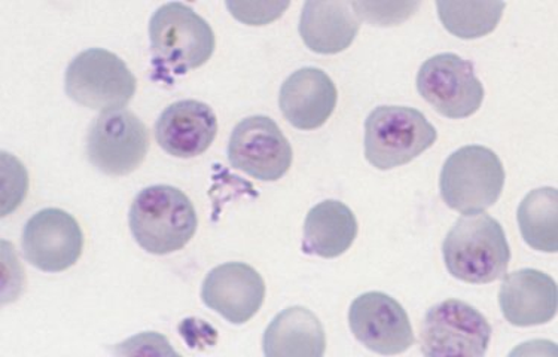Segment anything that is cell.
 I'll return each instance as SVG.
<instances>
[{"label": "cell", "mask_w": 558, "mask_h": 357, "mask_svg": "<svg viewBox=\"0 0 558 357\" xmlns=\"http://www.w3.org/2000/svg\"><path fill=\"white\" fill-rule=\"evenodd\" d=\"M155 72L169 81L209 62L216 47L210 24L181 2L158 8L149 23Z\"/></svg>", "instance_id": "cell-1"}, {"label": "cell", "mask_w": 558, "mask_h": 357, "mask_svg": "<svg viewBox=\"0 0 558 357\" xmlns=\"http://www.w3.org/2000/svg\"><path fill=\"white\" fill-rule=\"evenodd\" d=\"M442 255L448 273L472 285L502 279L511 259L502 225L484 212L454 223L444 241Z\"/></svg>", "instance_id": "cell-2"}, {"label": "cell", "mask_w": 558, "mask_h": 357, "mask_svg": "<svg viewBox=\"0 0 558 357\" xmlns=\"http://www.w3.org/2000/svg\"><path fill=\"white\" fill-rule=\"evenodd\" d=\"M129 223L142 249L153 255H169L189 245L197 231L198 219L185 193L170 185H154L134 198Z\"/></svg>", "instance_id": "cell-3"}, {"label": "cell", "mask_w": 558, "mask_h": 357, "mask_svg": "<svg viewBox=\"0 0 558 357\" xmlns=\"http://www.w3.org/2000/svg\"><path fill=\"white\" fill-rule=\"evenodd\" d=\"M437 137L417 109L378 107L365 121V157L378 170L401 168L432 148Z\"/></svg>", "instance_id": "cell-4"}, {"label": "cell", "mask_w": 558, "mask_h": 357, "mask_svg": "<svg viewBox=\"0 0 558 357\" xmlns=\"http://www.w3.org/2000/svg\"><path fill=\"white\" fill-rule=\"evenodd\" d=\"M502 161L484 146H464L451 153L444 164L439 188L450 209L464 214L483 213L502 194Z\"/></svg>", "instance_id": "cell-5"}, {"label": "cell", "mask_w": 558, "mask_h": 357, "mask_svg": "<svg viewBox=\"0 0 558 357\" xmlns=\"http://www.w3.org/2000/svg\"><path fill=\"white\" fill-rule=\"evenodd\" d=\"M64 88L76 103L108 112L128 107L136 95L137 81L120 57L104 48H89L69 64Z\"/></svg>", "instance_id": "cell-6"}, {"label": "cell", "mask_w": 558, "mask_h": 357, "mask_svg": "<svg viewBox=\"0 0 558 357\" xmlns=\"http://www.w3.org/2000/svg\"><path fill=\"white\" fill-rule=\"evenodd\" d=\"M148 149V128L128 109L101 112L89 127L88 160L109 176L133 173L145 161Z\"/></svg>", "instance_id": "cell-7"}, {"label": "cell", "mask_w": 558, "mask_h": 357, "mask_svg": "<svg viewBox=\"0 0 558 357\" xmlns=\"http://www.w3.org/2000/svg\"><path fill=\"white\" fill-rule=\"evenodd\" d=\"M425 356L486 355L492 327L482 312L459 299H447L430 308L422 324Z\"/></svg>", "instance_id": "cell-8"}, {"label": "cell", "mask_w": 558, "mask_h": 357, "mask_svg": "<svg viewBox=\"0 0 558 357\" xmlns=\"http://www.w3.org/2000/svg\"><path fill=\"white\" fill-rule=\"evenodd\" d=\"M417 89L435 111L450 120L474 115L484 100V87L475 76L474 64L451 52L423 63Z\"/></svg>", "instance_id": "cell-9"}, {"label": "cell", "mask_w": 558, "mask_h": 357, "mask_svg": "<svg viewBox=\"0 0 558 357\" xmlns=\"http://www.w3.org/2000/svg\"><path fill=\"white\" fill-rule=\"evenodd\" d=\"M292 146L271 118L256 115L235 125L228 144V161L263 182H276L291 169Z\"/></svg>", "instance_id": "cell-10"}, {"label": "cell", "mask_w": 558, "mask_h": 357, "mask_svg": "<svg viewBox=\"0 0 558 357\" xmlns=\"http://www.w3.org/2000/svg\"><path fill=\"white\" fill-rule=\"evenodd\" d=\"M83 247V230L64 210H40L24 226V258L45 273H60L75 266Z\"/></svg>", "instance_id": "cell-11"}, {"label": "cell", "mask_w": 558, "mask_h": 357, "mask_svg": "<svg viewBox=\"0 0 558 357\" xmlns=\"http://www.w3.org/2000/svg\"><path fill=\"white\" fill-rule=\"evenodd\" d=\"M349 323L356 340L378 355H399L414 344L413 328L404 307L383 292H368L354 299Z\"/></svg>", "instance_id": "cell-12"}, {"label": "cell", "mask_w": 558, "mask_h": 357, "mask_svg": "<svg viewBox=\"0 0 558 357\" xmlns=\"http://www.w3.org/2000/svg\"><path fill=\"white\" fill-rule=\"evenodd\" d=\"M266 283L254 267L244 262H227L206 275L202 299L227 322L243 324L263 307Z\"/></svg>", "instance_id": "cell-13"}, {"label": "cell", "mask_w": 558, "mask_h": 357, "mask_svg": "<svg viewBox=\"0 0 558 357\" xmlns=\"http://www.w3.org/2000/svg\"><path fill=\"white\" fill-rule=\"evenodd\" d=\"M218 133V120L209 104L181 100L170 104L155 124V139L169 156L195 158L205 153Z\"/></svg>", "instance_id": "cell-14"}, {"label": "cell", "mask_w": 558, "mask_h": 357, "mask_svg": "<svg viewBox=\"0 0 558 357\" xmlns=\"http://www.w3.org/2000/svg\"><path fill=\"white\" fill-rule=\"evenodd\" d=\"M499 304L504 318L514 327L551 322L558 308L557 283L548 274L532 268L514 271L500 286Z\"/></svg>", "instance_id": "cell-15"}, {"label": "cell", "mask_w": 558, "mask_h": 357, "mask_svg": "<svg viewBox=\"0 0 558 357\" xmlns=\"http://www.w3.org/2000/svg\"><path fill=\"white\" fill-rule=\"evenodd\" d=\"M336 84L316 67L293 72L280 89L279 104L295 128L315 130L327 123L337 107Z\"/></svg>", "instance_id": "cell-16"}, {"label": "cell", "mask_w": 558, "mask_h": 357, "mask_svg": "<svg viewBox=\"0 0 558 357\" xmlns=\"http://www.w3.org/2000/svg\"><path fill=\"white\" fill-rule=\"evenodd\" d=\"M360 28L361 19L352 2H307L301 12V38L317 54L348 50Z\"/></svg>", "instance_id": "cell-17"}, {"label": "cell", "mask_w": 558, "mask_h": 357, "mask_svg": "<svg viewBox=\"0 0 558 357\" xmlns=\"http://www.w3.org/2000/svg\"><path fill=\"white\" fill-rule=\"evenodd\" d=\"M268 357H322L327 338L320 320L305 307H289L279 312L263 340Z\"/></svg>", "instance_id": "cell-18"}, {"label": "cell", "mask_w": 558, "mask_h": 357, "mask_svg": "<svg viewBox=\"0 0 558 357\" xmlns=\"http://www.w3.org/2000/svg\"><path fill=\"white\" fill-rule=\"evenodd\" d=\"M356 235V218L344 202L322 201L305 219L303 250L320 258H337L350 249Z\"/></svg>", "instance_id": "cell-19"}, {"label": "cell", "mask_w": 558, "mask_h": 357, "mask_svg": "<svg viewBox=\"0 0 558 357\" xmlns=\"http://www.w3.org/2000/svg\"><path fill=\"white\" fill-rule=\"evenodd\" d=\"M519 225L524 242L532 249L558 251V190L539 188L525 196L519 207Z\"/></svg>", "instance_id": "cell-20"}, {"label": "cell", "mask_w": 558, "mask_h": 357, "mask_svg": "<svg viewBox=\"0 0 558 357\" xmlns=\"http://www.w3.org/2000/svg\"><path fill=\"white\" fill-rule=\"evenodd\" d=\"M439 19L451 35L478 39L492 34L502 19L505 2H438Z\"/></svg>", "instance_id": "cell-21"}, {"label": "cell", "mask_w": 558, "mask_h": 357, "mask_svg": "<svg viewBox=\"0 0 558 357\" xmlns=\"http://www.w3.org/2000/svg\"><path fill=\"white\" fill-rule=\"evenodd\" d=\"M2 217L22 205L27 190V173L22 162L12 158L10 153H2Z\"/></svg>", "instance_id": "cell-22"}, {"label": "cell", "mask_w": 558, "mask_h": 357, "mask_svg": "<svg viewBox=\"0 0 558 357\" xmlns=\"http://www.w3.org/2000/svg\"><path fill=\"white\" fill-rule=\"evenodd\" d=\"M357 17L368 20L373 26H395L397 23L404 22L414 11L421 7V3H364L352 2Z\"/></svg>", "instance_id": "cell-23"}, {"label": "cell", "mask_w": 558, "mask_h": 357, "mask_svg": "<svg viewBox=\"0 0 558 357\" xmlns=\"http://www.w3.org/2000/svg\"><path fill=\"white\" fill-rule=\"evenodd\" d=\"M289 5V2H227L231 14L247 26H266L282 17Z\"/></svg>", "instance_id": "cell-24"}, {"label": "cell", "mask_w": 558, "mask_h": 357, "mask_svg": "<svg viewBox=\"0 0 558 357\" xmlns=\"http://www.w3.org/2000/svg\"><path fill=\"white\" fill-rule=\"evenodd\" d=\"M182 338L190 344L191 348H199L205 346H211L216 343V331L210 324L203 322L199 319H186L183 320L181 327H179Z\"/></svg>", "instance_id": "cell-25"}]
</instances>
